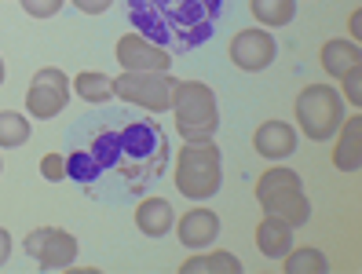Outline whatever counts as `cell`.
I'll return each mask as SVG.
<instances>
[{
    "label": "cell",
    "instance_id": "obj_11",
    "mask_svg": "<svg viewBox=\"0 0 362 274\" xmlns=\"http://www.w3.org/2000/svg\"><path fill=\"white\" fill-rule=\"evenodd\" d=\"M230 62L245 73H260L267 70L274 55H279V44H274L271 30H238L230 37V48H227Z\"/></svg>",
    "mask_w": 362,
    "mask_h": 274
},
{
    "label": "cell",
    "instance_id": "obj_20",
    "mask_svg": "<svg viewBox=\"0 0 362 274\" xmlns=\"http://www.w3.org/2000/svg\"><path fill=\"white\" fill-rule=\"evenodd\" d=\"M249 11L260 26L267 30H279V26H289L293 15H296V0H249Z\"/></svg>",
    "mask_w": 362,
    "mask_h": 274
},
{
    "label": "cell",
    "instance_id": "obj_21",
    "mask_svg": "<svg viewBox=\"0 0 362 274\" xmlns=\"http://www.w3.org/2000/svg\"><path fill=\"white\" fill-rule=\"evenodd\" d=\"M282 270L286 274H326L329 270V256L322 249H289L282 256Z\"/></svg>",
    "mask_w": 362,
    "mask_h": 274
},
{
    "label": "cell",
    "instance_id": "obj_31",
    "mask_svg": "<svg viewBox=\"0 0 362 274\" xmlns=\"http://www.w3.org/2000/svg\"><path fill=\"white\" fill-rule=\"evenodd\" d=\"M4 73H8V70H4V59H0V84H4Z\"/></svg>",
    "mask_w": 362,
    "mask_h": 274
},
{
    "label": "cell",
    "instance_id": "obj_5",
    "mask_svg": "<svg viewBox=\"0 0 362 274\" xmlns=\"http://www.w3.org/2000/svg\"><path fill=\"white\" fill-rule=\"evenodd\" d=\"M252 194H257V201H260L264 213L282 216V220L293 223V227H304L308 216H311V201H308V194H304V183H300V176H296L293 168H286V165L267 168V172L252 183Z\"/></svg>",
    "mask_w": 362,
    "mask_h": 274
},
{
    "label": "cell",
    "instance_id": "obj_27",
    "mask_svg": "<svg viewBox=\"0 0 362 274\" xmlns=\"http://www.w3.org/2000/svg\"><path fill=\"white\" fill-rule=\"evenodd\" d=\"M62 4H66V0H23V11L30 18H52V15L62 11Z\"/></svg>",
    "mask_w": 362,
    "mask_h": 274
},
{
    "label": "cell",
    "instance_id": "obj_16",
    "mask_svg": "<svg viewBox=\"0 0 362 274\" xmlns=\"http://www.w3.org/2000/svg\"><path fill=\"white\" fill-rule=\"evenodd\" d=\"M176 223V213H173V205H168L165 198H143L136 205V227L143 230L146 238H161L168 234Z\"/></svg>",
    "mask_w": 362,
    "mask_h": 274
},
{
    "label": "cell",
    "instance_id": "obj_18",
    "mask_svg": "<svg viewBox=\"0 0 362 274\" xmlns=\"http://www.w3.org/2000/svg\"><path fill=\"white\" fill-rule=\"evenodd\" d=\"M180 274H242V260L234 256V252H198L194 249V256H187L180 263Z\"/></svg>",
    "mask_w": 362,
    "mask_h": 274
},
{
    "label": "cell",
    "instance_id": "obj_8",
    "mask_svg": "<svg viewBox=\"0 0 362 274\" xmlns=\"http://www.w3.org/2000/svg\"><path fill=\"white\" fill-rule=\"evenodd\" d=\"M70 95H74V84L66 73L59 66H40L30 81V92H26V114L37 121H52L66 110Z\"/></svg>",
    "mask_w": 362,
    "mask_h": 274
},
{
    "label": "cell",
    "instance_id": "obj_10",
    "mask_svg": "<svg viewBox=\"0 0 362 274\" xmlns=\"http://www.w3.org/2000/svg\"><path fill=\"white\" fill-rule=\"evenodd\" d=\"M117 66L124 73H168V66H173V55H168V48L154 44V40H146L143 33H124L117 40Z\"/></svg>",
    "mask_w": 362,
    "mask_h": 274
},
{
    "label": "cell",
    "instance_id": "obj_14",
    "mask_svg": "<svg viewBox=\"0 0 362 274\" xmlns=\"http://www.w3.org/2000/svg\"><path fill=\"white\" fill-rule=\"evenodd\" d=\"M220 216L212 208H190V213L180 216V227H176V238L187 245V249H209L212 242L220 238Z\"/></svg>",
    "mask_w": 362,
    "mask_h": 274
},
{
    "label": "cell",
    "instance_id": "obj_6",
    "mask_svg": "<svg viewBox=\"0 0 362 274\" xmlns=\"http://www.w3.org/2000/svg\"><path fill=\"white\" fill-rule=\"evenodd\" d=\"M293 117H296V129L311 143H329L340 129V121H344V99L329 84H308V88L296 92Z\"/></svg>",
    "mask_w": 362,
    "mask_h": 274
},
{
    "label": "cell",
    "instance_id": "obj_28",
    "mask_svg": "<svg viewBox=\"0 0 362 274\" xmlns=\"http://www.w3.org/2000/svg\"><path fill=\"white\" fill-rule=\"evenodd\" d=\"M70 4L77 11H84V15H103V11H110L114 0H70Z\"/></svg>",
    "mask_w": 362,
    "mask_h": 274
},
{
    "label": "cell",
    "instance_id": "obj_22",
    "mask_svg": "<svg viewBox=\"0 0 362 274\" xmlns=\"http://www.w3.org/2000/svg\"><path fill=\"white\" fill-rule=\"evenodd\" d=\"M30 139V121L18 110H0V146L4 150H15Z\"/></svg>",
    "mask_w": 362,
    "mask_h": 274
},
{
    "label": "cell",
    "instance_id": "obj_29",
    "mask_svg": "<svg viewBox=\"0 0 362 274\" xmlns=\"http://www.w3.org/2000/svg\"><path fill=\"white\" fill-rule=\"evenodd\" d=\"M8 260H11V234H8V227H0V267Z\"/></svg>",
    "mask_w": 362,
    "mask_h": 274
},
{
    "label": "cell",
    "instance_id": "obj_26",
    "mask_svg": "<svg viewBox=\"0 0 362 274\" xmlns=\"http://www.w3.org/2000/svg\"><path fill=\"white\" fill-rule=\"evenodd\" d=\"M40 176H45L48 183H62L66 179V157L62 154H45L40 157Z\"/></svg>",
    "mask_w": 362,
    "mask_h": 274
},
{
    "label": "cell",
    "instance_id": "obj_24",
    "mask_svg": "<svg viewBox=\"0 0 362 274\" xmlns=\"http://www.w3.org/2000/svg\"><path fill=\"white\" fill-rule=\"evenodd\" d=\"M92 157L103 165V172L114 168V161H117V129H99L92 136Z\"/></svg>",
    "mask_w": 362,
    "mask_h": 274
},
{
    "label": "cell",
    "instance_id": "obj_2",
    "mask_svg": "<svg viewBox=\"0 0 362 274\" xmlns=\"http://www.w3.org/2000/svg\"><path fill=\"white\" fill-rule=\"evenodd\" d=\"M168 165V143L158 121H132L117 129V161L114 168L124 176L129 191H143L146 179H158Z\"/></svg>",
    "mask_w": 362,
    "mask_h": 274
},
{
    "label": "cell",
    "instance_id": "obj_3",
    "mask_svg": "<svg viewBox=\"0 0 362 274\" xmlns=\"http://www.w3.org/2000/svg\"><path fill=\"white\" fill-rule=\"evenodd\" d=\"M176 191L190 201H209L223 183V161H220V146L212 139H194L180 146L176 154Z\"/></svg>",
    "mask_w": 362,
    "mask_h": 274
},
{
    "label": "cell",
    "instance_id": "obj_19",
    "mask_svg": "<svg viewBox=\"0 0 362 274\" xmlns=\"http://www.w3.org/2000/svg\"><path fill=\"white\" fill-rule=\"evenodd\" d=\"M70 84H74V95H81L84 102H92V107L114 99V77H106L99 70H84V73L70 77Z\"/></svg>",
    "mask_w": 362,
    "mask_h": 274
},
{
    "label": "cell",
    "instance_id": "obj_4",
    "mask_svg": "<svg viewBox=\"0 0 362 274\" xmlns=\"http://www.w3.org/2000/svg\"><path fill=\"white\" fill-rule=\"evenodd\" d=\"M176 129L187 143L212 139L220 129V110H216V92L205 81H176L173 84V107Z\"/></svg>",
    "mask_w": 362,
    "mask_h": 274
},
{
    "label": "cell",
    "instance_id": "obj_13",
    "mask_svg": "<svg viewBox=\"0 0 362 274\" xmlns=\"http://www.w3.org/2000/svg\"><path fill=\"white\" fill-rule=\"evenodd\" d=\"M252 150L267 161H286L296 150V129L289 121H264L252 132Z\"/></svg>",
    "mask_w": 362,
    "mask_h": 274
},
{
    "label": "cell",
    "instance_id": "obj_7",
    "mask_svg": "<svg viewBox=\"0 0 362 274\" xmlns=\"http://www.w3.org/2000/svg\"><path fill=\"white\" fill-rule=\"evenodd\" d=\"M173 84L176 77L168 73H124L114 77V99L121 102H136V107L151 110V114H165L173 107Z\"/></svg>",
    "mask_w": 362,
    "mask_h": 274
},
{
    "label": "cell",
    "instance_id": "obj_17",
    "mask_svg": "<svg viewBox=\"0 0 362 274\" xmlns=\"http://www.w3.org/2000/svg\"><path fill=\"white\" fill-rule=\"evenodd\" d=\"M318 62H322V70L329 77H340V73H348L351 66L362 62V48L348 37H337V40H326V44L318 48Z\"/></svg>",
    "mask_w": 362,
    "mask_h": 274
},
{
    "label": "cell",
    "instance_id": "obj_15",
    "mask_svg": "<svg viewBox=\"0 0 362 274\" xmlns=\"http://www.w3.org/2000/svg\"><path fill=\"white\" fill-rule=\"evenodd\" d=\"M293 223H286L282 216H274V213H264V220L257 223V230H252V238H257V249H260V256L267 260H282L286 252L293 249Z\"/></svg>",
    "mask_w": 362,
    "mask_h": 274
},
{
    "label": "cell",
    "instance_id": "obj_12",
    "mask_svg": "<svg viewBox=\"0 0 362 274\" xmlns=\"http://www.w3.org/2000/svg\"><path fill=\"white\" fill-rule=\"evenodd\" d=\"M333 168H340V172H348V176H358V168H362V117L355 110V117H344L340 121V129L333 136Z\"/></svg>",
    "mask_w": 362,
    "mask_h": 274
},
{
    "label": "cell",
    "instance_id": "obj_25",
    "mask_svg": "<svg viewBox=\"0 0 362 274\" xmlns=\"http://www.w3.org/2000/svg\"><path fill=\"white\" fill-rule=\"evenodd\" d=\"M358 66H362V62H358ZM358 66H351L348 73H340V92H344L340 99H348L355 110H362V70Z\"/></svg>",
    "mask_w": 362,
    "mask_h": 274
},
{
    "label": "cell",
    "instance_id": "obj_9",
    "mask_svg": "<svg viewBox=\"0 0 362 274\" xmlns=\"http://www.w3.org/2000/svg\"><path fill=\"white\" fill-rule=\"evenodd\" d=\"M26 252L40 270H66L77 260V238L62 227H37L26 234Z\"/></svg>",
    "mask_w": 362,
    "mask_h": 274
},
{
    "label": "cell",
    "instance_id": "obj_1",
    "mask_svg": "<svg viewBox=\"0 0 362 274\" xmlns=\"http://www.w3.org/2000/svg\"><path fill=\"white\" fill-rule=\"evenodd\" d=\"M132 23L143 30L146 40H173L180 48H194L223 11V0H129Z\"/></svg>",
    "mask_w": 362,
    "mask_h": 274
},
{
    "label": "cell",
    "instance_id": "obj_30",
    "mask_svg": "<svg viewBox=\"0 0 362 274\" xmlns=\"http://www.w3.org/2000/svg\"><path fill=\"white\" fill-rule=\"evenodd\" d=\"M358 26H362V11L355 8V11L348 15V33H351L348 40H355V44H358V37H362V30H358Z\"/></svg>",
    "mask_w": 362,
    "mask_h": 274
},
{
    "label": "cell",
    "instance_id": "obj_23",
    "mask_svg": "<svg viewBox=\"0 0 362 274\" xmlns=\"http://www.w3.org/2000/svg\"><path fill=\"white\" fill-rule=\"evenodd\" d=\"M103 176V165L92 157V150H74L66 154V179H77V183H95Z\"/></svg>",
    "mask_w": 362,
    "mask_h": 274
}]
</instances>
